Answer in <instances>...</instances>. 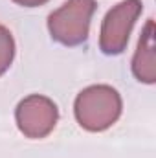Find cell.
<instances>
[{"label": "cell", "instance_id": "cell-1", "mask_svg": "<svg viewBox=\"0 0 156 158\" xmlns=\"http://www.w3.org/2000/svg\"><path fill=\"white\" fill-rule=\"evenodd\" d=\"M121 96L109 85H92L81 90L74 103L77 123L90 132H101L112 127L121 116Z\"/></svg>", "mask_w": 156, "mask_h": 158}, {"label": "cell", "instance_id": "cell-2", "mask_svg": "<svg viewBox=\"0 0 156 158\" xmlns=\"http://www.w3.org/2000/svg\"><path fill=\"white\" fill-rule=\"evenodd\" d=\"M96 0H68L50 13L48 30L51 39L63 46H79L88 39L90 20L96 11Z\"/></svg>", "mask_w": 156, "mask_h": 158}, {"label": "cell", "instance_id": "cell-3", "mask_svg": "<svg viewBox=\"0 0 156 158\" xmlns=\"http://www.w3.org/2000/svg\"><path fill=\"white\" fill-rule=\"evenodd\" d=\"M142 11V0H123L105 15L99 33V48L105 55H119L125 52L130 31Z\"/></svg>", "mask_w": 156, "mask_h": 158}, {"label": "cell", "instance_id": "cell-4", "mask_svg": "<svg viewBox=\"0 0 156 158\" xmlns=\"http://www.w3.org/2000/svg\"><path fill=\"white\" fill-rule=\"evenodd\" d=\"M15 119L18 131L24 136L31 140H40L55 129L59 119V109L50 98L33 94L24 98L17 105Z\"/></svg>", "mask_w": 156, "mask_h": 158}, {"label": "cell", "instance_id": "cell-5", "mask_svg": "<svg viewBox=\"0 0 156 158\" xmlns=\"http://www.w3.org/2000/svg\"><path fill=\"white\" fill-rule=\"evenodd\" d=\"M132 74L140 83L153 85L156 81V61H154V20L149 19L140 40L136 53L132 57Z\"/></svg>", "mask_w": 156, "mask_h": 158}, {"label": "cell", "instance_id": "cell-6", "mask_svg": "<svg viewBox=\"0 0 156 158\" xmlns=\"http://www.w3.org/2000/svg\"><path fill=\"white\" fill-rule=\"evenodd\" d=\"M15 57V40L11 31L0 24V76L7 72Z\"/></svg>", "mask_w": 156, "mask_h": 158}, {"label": "cell", "instance_id": "cell-7", "mask_svg": "<svg viewBox=\"0 0 156 158\" xmlns=\"http://www.w3.org/2000/svg\"><path fill=\"white\" fill-rule=\"evenodd\" d=\"M13 2L18 4V6H24V7H37V6L46 4L48 0H13Z\"/></svg>", "mask_w": 156, "mask_h": 158}]
</instances>
